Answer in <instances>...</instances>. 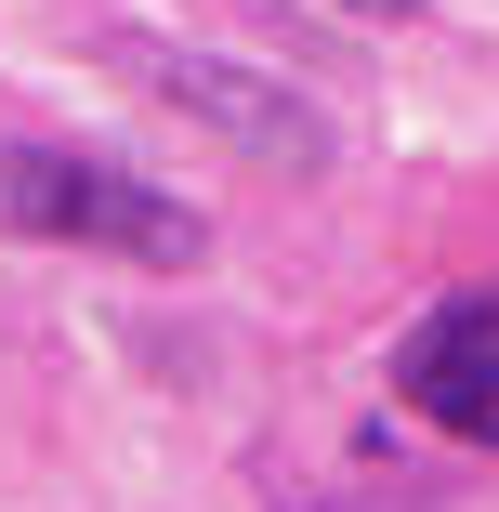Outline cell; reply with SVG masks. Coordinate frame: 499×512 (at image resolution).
<instances>
[{
  "label": "cell",
  "instance_id": "4",
  "mask_svg": "<svg viewBox=\"0 0 499 512\" xmlns=\"http://www.w3.org/2000/svg\"><path fill=\"white\" fill-rule=\"evenodd\" d=\"M368 14H408V0H368Z\"/></svg>",
  "mask_w": 499,
  "mask_h": 512
},
{
  "label": "cell",
  "instance_id": "1",
  "mask_svg": "<svg viewBox=\"0 0 499 512\" xmlns=\"http://www.w3.org/2000/svg\"><path fill=\"white\" fill-rule=\"evenodd\" d=\"M0 237H53V250H119V263H197L211 224L158 197L145 171H106L79 145H0Z\"/></svg>",
  "mask_w": 499,
  "mask_h": 512
},
{
  "label": "cell",
  "instance_id": "3",
  "mask_svg": "<svg viewBox=\"0 0 499 512\" xmlns=\"http://www.w3.org/2000/svg\"><path fill=\"white\" fill-rule=\"evenodd\" d=\"M394 394H408L434 434H460V447H499V289H460V302H434V316L408 329V355H394Z\"/></svg>",
  "mask_w": 499,
  "mask_h": 512
},
{
  "label": "cell",
  "instance_id": "2",
  "mask_svg": "<svg viewBox=\"0 0 499 512\" xmlns=\"http://www.w3.org/2000/svg\"><path fill=\"white\" fill-rule=\"evenodd\" d=\"M132 79L158 92V106H184L197 132H224L237 158H263V171H316V158H329V119L303 106V92H276L263 66H224V53H171V40H132Z\"/></svg>",
  "mask_w": 499,
  "mask_h": 512
}]
</instances>
